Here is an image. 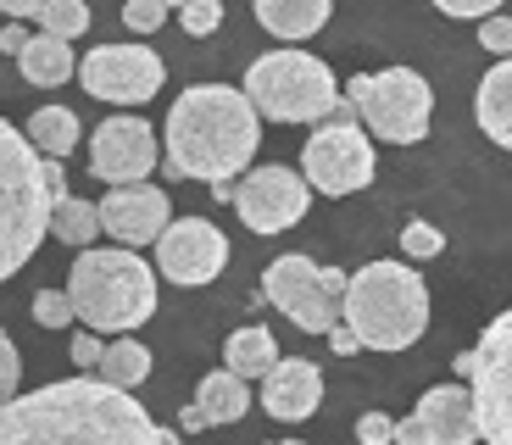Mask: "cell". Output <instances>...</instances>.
Instances as JSON below:
<instances>
[{"mask_svg":"<svg viewBox=\"0 0 512 445\" xmlns=\"http://www.w3.org/2000/svg\"><path fill=\"white\" fill-rule=\"evenodd\" d=\"M151 412L101 379H62L0 407V445H156Z\"/></svg>","mask_w":512,"mask_h":445,"instance_id":"1","label":"cell"},{"mask_svg":"<svg viewBox=\"0 0 512 445\" xmlns=\"http://www.w3.org/2000/svg\"><path fill=\"white\" fill-rule=\"evenodd\" d=\"M162 140H167V178L229 184V178H245V167L256 162L262 117L245 101V89L195 84L173 101Z\"/></svg>","mask_w":512,"mask_h":445,"instance_id":"2","label":"cell"},{"mask_svg":"<svg viewBox=\"0 0 512 445\" xmlns=\"http://www.w3.org/2000/svg\"><path fill=\"white\" fill-rule=\"evenodd\" d=\"M346 329L368 351H412L429 334V284L412 262H368L346 284Z\"/></svg>","mask_w":512,"mask_h":445,"instance_id":"3","label":"cell"},{"mask_svg":"<svg viewBox=\"0 0 512 445\" xmlns=\"http://www.w3.org/2000/svg\"><path fill=\"white\" fill-rule=\"evenodd\" d=\"M67 295L84 329L95 334H134L156 312V267L134 251H78L73 273H67Z\"/></svg>","mask_w":512,"mask_h":445,"instance_id":"4","label":"cell"},{"mask_svg":"<svg viewBox=\"0 0 512 445\" xmlns=\"http://www.w3.org/2000/svg\"><path fill=\"white\" fill-rule=\"evenodd\" d=\"M51 190H45V156L28 145L23 128L0 117V284L23 273L51 234Z\"/></svg>","mask_w":512,"mask_h":445,"instance_id":"5","label":"cell"},{"mask_svg":"<svg viewBox=\"0 0 512 445\" xmlns=\"http://www.w3.org/2000/svg\"><path fill=\"white\" fill-rule=\"evenodd\" d=\"M245 101L268 123H323L329 112L351 117L357 106L340 95V78L312 51H268L245 67Z\"/></svg>","mask_w":512,"mask_h":445,"instance_id":"6","label":"cell"},{"mask_svg":"<svg viewBox=\"0 0 512 445\" xmlns=\"http://www.w3.org/2000/svg\"><path fill=\"white\" fill-rule=\"evenodd\" d=\"M346 101L357 106V117L368 123V134L390 145H418L429 134V117H435V89L429 78L412 73V67H384V73H362L351 78Z\"/></svg>","mask_w":512,"mask_h":445,"instance_id":"7","label":"cell"},{"mask_svg":"<svg viewBox=\"0 0 512 445\" xmlns=\"http://www.w3.org/2000/svg\"><path fill=\"white\" fill-rule=\"evenodd\" d=\"M346 284H351V273H340V267H318L312 256H301V251L268 262V273H262L268 301L279 306L301 334H334L340 323H346V306H340L346 301Z\"/></svg>","mask_w":512,"mask_h":445,"instance_id":"8","label":"cell"},{"mask_svg":"<svg viewBox=\"0 0 512 445\" xmlns=\"http://www.w3.org/2000/svg\"><path fill=\"white\" fill-rule=\"evenodd\" d=\"M373 173H379L373 140H368V128H357L351 117L318 123V134L301 151V178L323 195H357L373 184Z\"/></svg>","mask_w":512,"mask_h":445,"instance_id":"9","label":"cell"},{"mask_svg":"<svg viewBox=\"0 0 512 445\" xmlns=\"http://www.w3.org/2000/svg\"><path fill=\"white\" fill-rule=\"evenodd\" d=\"M78 84L95 101L112 106H145L156 89L167 84V62L151 45H95L84 62H78Z\"/></svg>","mask_w":512,"mask_h":445,"instance_id":"10","label":"cell"},{"mask_svg":"<svg viewBox=\"0 0 512 445\" xmlns=\"http://www.w3.org/2000/svg\"><path fill=\"white\" fill-rule=\"evenodd\" d=\"M468 390H474V401H479L485 445H512V306L479 334Z\"/></svg>","mask_w":512,"mask_h":445,"instance_id":"11","label":"cell"},{"mask_svg":"<svg viewBox=\"0 0 512 445\" xmlns=\"http://www.w3.org/2000/svg\"><path fill=\"white\" fill-rule=\"evenodd\" d=\"M312 206V184L295 167H251V173L234 184V212L251 234H279L295 229Z\"/></svg>","mask_w":512,"mask_h":445,"instance_id":"12","label":"cell"},{"mask_svg":"<svg viewBox=\"0 0 512 445\" xmlns=\"http://www.w3.org/2000/svg\"><path fill=\"white\" fill-rule=\"evenodd\" d=\"M229 267V240H223L218 223H206V217H173L167 234L156 240V273L184 290L195 284H212Z\"/></svg>","mask_w":512,"mask_h":445,"instance_id":"13","label":"cell"},{"mask_svg":"<svg viewBox=\"0 0 512 445\" xmlns=\"http://www.w3.org/2000/svg\"><path fill=\"white\" fill-rule=\"evenodd\" d=\"M156 156H162V145H156V128L145 117H106L90 140V173L106 178L112 190L117 184H145Z\"/></svg>","mask_w":512,"mask_h":445,"instance_id":"14","label":"cell"},{"mask_svg":"<svg viewBox=\"0 0 512 445\" xmlns=\"http://www.w3.org/2000/svg\"><path fill=\"white\" fill-rule=\"evenodd\" d=\"M167 223H173V201H167V190H156V184H117V190L101 195V229L112 234L123 251L156 245L167 234Z\"/></svg>","mask_w":512,"mask_h":445,"instance_id":"15","label":"cell"},{"mask_svg":"<svg viewBox=\"0 0 512 445\" xmlns=\"http://www.w3.org/2000/svg\"><path fill=\"white\" fill-rule=\"evenodd\" d=\"M412 418L423 423V440L429 445H479L485 440V429H479V401L468 384H435V390H423Z\"/></svg>","mask_w":512,"mask_h":445,"instance_id":"16","label":"cell"},{"mask_svg":"<svg viewBox=\"0 0 512 445\" xmlns=\"http://www.w3.org/2000/svg\"><path fill=\"white\" fill-rule=\"evenodd\" d=\"M256 401H262L268 418H279V423H307L323 401L318 362H307V356H279L273 373L262 379V395H256Z\"/></svg>","mask_w":512,"mask_h":445,"instance_id":"17","label":"cell"},{"mask_svg":"<svg viewBox=\"0 0 512 445\" xmlns=\"http://www.w3.org/2000/svg\"><path fill=\"white\" fill-rule=\"evenodd\" d=\"M334 0H256V23L268 28L273 39H312L323 34V23H329Z\"/></svg>","mask_w":512,"mask_h":445,"instance_id":"18","label":"cell"},{"mask_svg":"<svg viewBox=\"0 0 512 445\" xmlns=\"http://www.w3.org/2000/svg\"><path fill=\"white\" fill-rule=\"evenodd\" d=\"M474 117L501 151H512V56L496 62L485 78H479V95H474Z\"/></svg>","mask_w":512,"mask_h":445,"instance_id":"19","label":"cell"},{"mask_svg":"<svg viewBox=\"0 0 512 445\" xmlns=\"http://www.w3.org/2000/svg\"><path fill=\"white\" fill-rule=\"evenodd\" d=\"M273 362H279V345H273V334L262 329V323H245V329H234L229 340H223V368L240 373L245 384L268 379Z\"/></svg>","mask_w":512,"mask_h":445,"instance_id":"20","label":"cell"},{"mask_svg":"<svg viewBox=\"0 0 512 445\" xmlns=\"http://www.w3.org/2000/svg\"><path fill=\"white\" fill-rule=\"evenodd\" d=\"M195 407H201V418L212 423V429H218V423H240L245 412H251V390H245L240 373L218 368L195 384Z\"/></svg>","mask_w":512,"mask_h":445,"instance_id":"21","label":"cell"},{"mask_svg":"<svg viewBox=\"0 0 512 445\" xmlns=\"http://www.w3.org/2000/svg\"><path fill=\"white\" fill-rule=\"evenodd\" d=\"M17 73H23L34 89H56V84H67V78L78 73L73 45H67V39H51V34H34V39H28V51L17 56Z\"/></svg>","mask_w":512,"mask_h":445,"instance_id":"22","label":"cell"},{"mask_svg":"<svg viewBox=\"0 0 512 445\" xmlns=\"http://www.w3.org/2000/svg\"><path fill=\"white\" fill-rule=\"evenodd\" d=\"M28 145H34L39 156H51V162H62L67 151H73L78 145V134H84V128H78V117L67 112V106H39L34 117H28Z\"/></svg>","mask_w":512,"mask_h":445,"instance_id":"23","label":"cell"},{"mask_svg":"<svg viewBox=\"0 0 512 445\" xmlns=\"http://www.w3.org/2000/svg\"><path fill=\"white\" fill-rule=\"evenodd\" d=\"M51 229H56V240H62V245L90 251L95 234H101V201H78V195H67V201L51 212Z\"/></svg>","mask_w":512,"mask_h":445,"instance_id":"24","label":"cell"},{"mask_svg":"<svg viewBox=\"0 0 512 445\" xmlns=\"http://www.w3.org/2000/svg\"><path fill=\"white\" fill-rule=\"evenodd\" d=\"M145 373H151V351H145L140 340H117L106 345L101 356V384H112V390H134V384H145Z\"/></svg>","mask_w":512,"mask_h":445,"instance_id":"25","label":"cell"},{"mask_svg":"<svg viewBox=\"0 0 512 445\" xmlns=\"http://www.w3.org/2000/svg\"><path fill=\"white\" fill-rule=\"evenodd\" d=\"M34 23H39V34H51V39H78V34H90V6L84 0H45Z\"/></svg>","mask_w":512,"mask_h":445,"instance_id":"26","label":"cell"},{"mask_svg":"<svg viewBox=\"0 0 512 445\" xmlns=\"http://www.w3.org/2000/svg\"><path fill=\"white\" fill-rule=\"evenodd\" d=\"M401 251H407V262H429V256L446 251V234H440L435 223H418V217H412L407 229H401Z\"/></svg>","mask_w":512,"mask_h":445,"instance_id":"27","label":"cell"},{"mask_svg":"<svg viewBox=\"0 0 512 445\" xmlns=\"http://www.w3.org/2000/svg\"><path fill=\"white\" fill-rule=\"evenodd\" d=\"M78 312H73V295L67 290H39L34 295V323H45V329H67Z\"/></svg>","mask_w":512,"mask_h":445,"instance_id":"28","label":"cell"},{"mask_svg":"<svg viewBox=\"0 0 512 445\" xmlns=\"http://www.w3.org/2000/svg\"><path fill=\"white\" fill-rule=\"evenodd\" d=\"M179 23H184V34H190V39L218 34V23H223V0H190V6L179 12Z\"/></svg>","mask_w":512,"mask_h":445,"instance_id":"29","label":"cell"},{"mask_svg":"<svg viewBox=\"0 0 512 445\" xmlns=\"http://www.w3.org/2000/svg\"><path fill=\"white\" fill-rule=\"evenodd\" d=\"M17 384H23V356H17L12 334L0 329V407H6V401H17Z\"/></svg>","mask_w":512,"mask_h":445,"instance_id":"30","label":"cell"},{"mask_svg":"<svg viewBox=\"0 0 512 445\" xmlns=\"http://www.w3.org/2000/svg\"><path fill=\"white\" fill-rule=\"evenodd\" d=\"M123 23L134 34H156L167 23V0H123Z\"/></svg>","mask_w":512,"mask_h":445,"instance_id":"31","label":"cell"},{"mask_svg":"<svg viewBox=\"0 0 512 445\" xmlns=\"http://www.w3.org/2000/svg\"><path fill=\"white\" fill-rule=\"evenodd\" d=\"M479 45H485L490 56H496V62H507L512 56V17H485V23H479Z\"/></svg>","mask_w":512,"mask_h":445,"instance_id":"32","label":"cell"},{"mask_svg":"<svg viewBox=\"0 0 512 445\" xmlns=\"http://www.w3.org/2000/svg\"><path fill=\"white\" fill-rule=\"evenodd\" d=\"M357 440L362 445H396V418H384V412L357 418Z\"/></svg>","mask_w":512,"mask_h":445,"instance_id":"33","label":"cell"},{"mask_svg":"<svg viewBox=\"0 0 512 445\" xmlns=\"http://www.w3.org/2000/svg\"><path fill=\"white\" fill-rule=\"evenodd\" d=\"M446 17H474V23H485V17L501 12V0H435Z\"/></svg>","mask_w":512,"mask_h":445,"instance_id":"34","label":"cell"},{"mask_svg":"<svg viewBox=\"0 0 512 445\" xmlns=\"http://www.w3.org/2000/svg\"><path fill=\"white\" fill-rule=\"evenodd\" d=\"M101 356H106V345H101V334H95V329L73 334V362H78V368H101Z\"/></svg>","mask_w":512,"mask_h":445,"instance_id":"35","label":"cell"},{"mask_svg":"<svg viewBox=\"0 0 512 445\" xmlns=\"http://www.w3.org/2000/svg\"><path fill=\"white\" fill-rule=\"evenodd\" d=\"M28 39H34V34H28L23 23H6V28H0V51H6V56H23Z\"/></svg>","mask_w":512,"mask_h":445,"instance_id":"36","label":"cell"},{"mask_svg":"<svg viewBox=\"0 0 512 445\" xmlns=\"http://www.w3.org/2000/svg\"><path fill=\"white\" fill-rule=\"evenodd\" d=\"M45 190H51L56 206L67 201V173H62V162H51V156H45Z\"/></svg>","mask_w":512,"mask_h":445,"instance_id":"37","label":"cell"},{"mask_svg":"<svg viewBox=\"0 0 512 445\" xmlns=\"http://www.w3.org/2000/svg\"><path fill=\"white\" fill-rule=\"evenodd\" d=\"M39 6H45V0H0V17H6V23H23V17H39Z\"/></svg>","mask_w":512,"mask_h":445,"instance_id":"38","label":"cell"},{"mask_svg":"<svg viewBox=\"0 0 512 445\" xmlns=\"http://www.w3.org/2000/svg\"><path fill=\"white\" fill-rule=\"evenodd\" d=\"M329 351H334V356H351V351H362V340L346 329V323H340V329L329 334Z\"/></svg>","mask_w":512,"mask_h":445,"instance_id":"39","label":"cell"},{"mask_svg":"<svg viewBox=\"0 0 512 445\" xmlns=\"http://www.w3.org/2000/svg\"><path fill=\"white\" fill-rule=\"evenodd\" d=\"M396 445H429V440H423V423L418 418H401L396 423Z\"/></svg>","mask_w":512,"mask_h":445,"instance_id":"40","label":"cell"},{"mask_svg":"<svg viewBox=\"0 0 512 445\" xmlns=\"http://www.w3.org/2000/svg\"><path fill=\"white\" fill-rule=\"evenodd\" d=\"M179 429H184V434H201V429H212V423L201 418V407H195V401H184V412H179Z\"/></svg>","mask_w":512,"mask_h":445,"instance_id":"41","label":"cell"},{"mask_svg":"<svg viewBox=\"0 0 512 445\" xmlns=\"http://www.w3.org/2000/svg\"><path fill=\"white\" fill-rule=\"evenodd\" d=\"M451 368H457V379H474V351H462V356H451Z\"/></svg>","mask_w":512,"mask_h":445,"instance_id":"42","label":"cell"},{"mask_svg":"<svg viewBox=\"0 0 512 445\" xmlns=\"http://www.w3.org/2000/svg\"><path fill=\"white\" fill-rule=\"evenodd\" d=\"M156 445H184V429H156Z\"/></svg>","mask_w":512,"mask_h":445,"instance_id":"43","label":"cell"},{"mask_svg":"<svg viewBox=\"0 0 512 445\" xmlns=\"http://www.w3.org/2000/svg\"><path fill=\"white\" fill-rule=\"evenodd\" d=\"M167 6H179V12H184V6H190V0H167Z\"/></svg>","mask_w":512,"mask_h":445,"instance_id":"44","label":"cell"},{"mask_svg":"<svg viewBox=\"0 0 512 445\" xmlns=\"http://www.w3.org/2000/svg\"><path fill=\"white\" fill-rule=\"evenodd\" d=\"M279 445H301V440H279Z\"/></svg>","mask_w":512,"mask_h":445,"instance_id":"45","label":"cell"},{"mask_svg":"<svg viewBox=\"0 0 512 445\" xmlns=\"http://www.w3.org/2000/svg\"><path fill=\"white\" fill-rule=\"evenodd\" d=\"M0 28H6V17H0Z\"/></svg>","mask_w":512,"mask_h":445,"instance_id":"46","label":"cell"}]
</instances>
